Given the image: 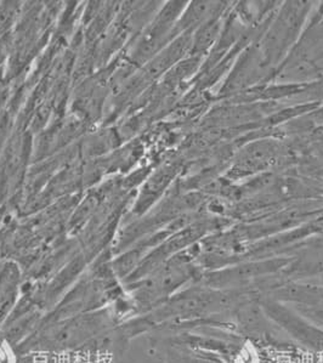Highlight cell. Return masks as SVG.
Wrapping results in <instances>:
<instances>
[{"label":"cell","mask_w":323,"mask_h":363,"mask_svg":"<svg viewBox=\"0 0 323 363\" xmlns=\"http://www.w3.org/2000/svg\"><path fill=\"white\" fill-rule=\"evenodd\" d=\"M268 305V311L270 315L280 322L285 330H290V333L295 334L297 338L300 339L302 342H307L311 345H322L323 337L315 328H311L310 325L300 321L298 317H294L293 313L287 311L285 308L278 306L273 303H269Z\"/></svg>","instance_id":"6da1fadb"},{"label":"cell","mask_w":323,"mask_h":363,"mask_svg":"<svg viewBox=\"0 0 323 363\" xmlns=\"http://www.w3.org/2000/svg\"><path fill=\"white\" fill-rule=\"evenodd\" d=\"M276 150L269 143L258 144L253 148H249L244 153L242 160H239V170L243 172H254L261 167H266L273 161Z\"/></svg>","instance_id":"7a4b0ae2"}]
</instances>
